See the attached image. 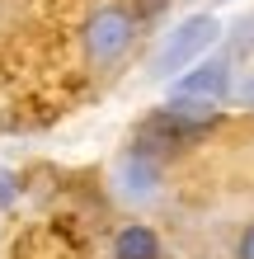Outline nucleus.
Returning a JSON list of instances; mask_svg holds the SVG:
<instances>
[{
  "label": "nucleus",
  "instance_id": "nucleus-1",
  "mask_svg": "<svg viewBox=\"0 0 254 259\" xmlns=\"http://www.w3.org/2000/svg\"><path fill=\"white\" fill-rule=\"evenodd\" d=\"M137 33H141V24H137V14H132L127 5H94L85 28H80V48H85L89 71H99V75L113 71L132 48H137Z\"/></svg>",
  "mask_w": 254,
  "mask_h": 259
},
{
  "label": "nucleus",
  "instance_id": "nucleus-5",
  "mask_svg": "<svg viewBox=\"0 0 254 259\" xmlns=\"http://www.w3.org/2000/svg\"><path fill=\"white\" fill-rule=\"evenodd\" d=\"M231 259H254V217L240 222V231L231 240Z\"/></svg>",
  "mask_w": 254,
  "mask_h": 259
},
{
  "label": "nucleus",
  "instance_id": "nucleus-2",
  "mask_svg": "<svg viewBox=\"0 0 254 259\" xmlns=\"http://www.w3.org/2000/svg\"><path fill=\"white\" fill-rule=\"evenodd\" d=\"M231 85H235V66H231V57H202V62L174 85V99H193V104H207V109H217V104H226V99H231Z\"/></svg>",
  "mask_w": 254,
  "mask_h": 259
},
{
  "label": "nucleus",
  "instance_id": "nucleus-4",
  "mask_svg": "<svg viewBox=\"0 0 254 259\" xmlns=\"http://www.w3.org/2000/svg\"><path fill=\"white\" fill-rule=\"evenodd\" d=\"M109 259H165V240H160V231L151 222L132 217L113 231L109 240Z\"/></svg>",
  "mask_w": 254,
  "mask_h": 259
},
{
  "label": "nucleus",
  "instance_id": "nucleus-3",
  "mask_svg": "<svg viewBox=\"0 0 254 259\" xmlns=\"http://www.w3.org/2000/svg\"><path fill=\"white\" fill-rule=\"evenodd\" d=\"M160 165L151 151H127L123 160H118V170H113V184H118V198L132 207H146L151 198L160 193Z\"/></svg>",
  "mask_w": 254,
  "mask_h": 259
}]
</instances>
